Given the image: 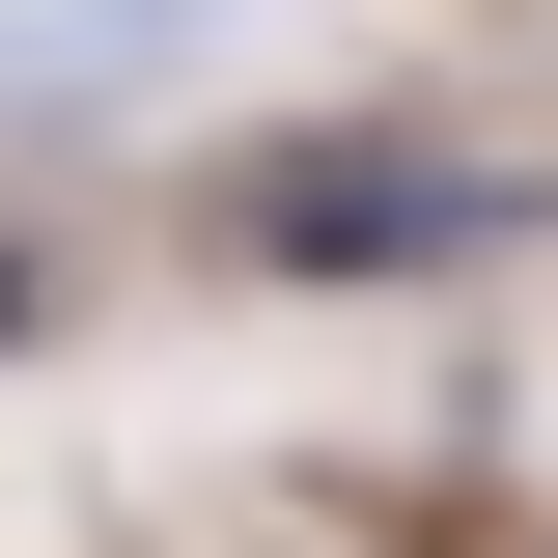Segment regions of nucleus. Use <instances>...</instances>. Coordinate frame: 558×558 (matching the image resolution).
<instances>
[{"mask_svg": "<svg viewBox=\"0 0 558 558\" xmlns=\"http://www.w3.org/2000/svg\"><path fill=\"white\" fill-rule=\"evenodd\" d=\"M196 223H223V279H418V252H502V168L447 112H307V140H252Z\"/></svg>", "mask_w": 558, "mask_h": 558, "instance_id": "obj_1", "label": "nucleus"}, {"mask_svg": "<svg viewBox=\"0 0 558 558\" xmlns=\"http://www.w3.org/2000/svg\"><path fill=\"white\" fill-rule=\"evenodd\" d=\"M28 307H57V279H28V223H0V336H28Z\"/></svg>", "mask_w": 558, "mask_h": 558, "instance_id": "obj_2", "label": "nucleus"}]
</instances>
